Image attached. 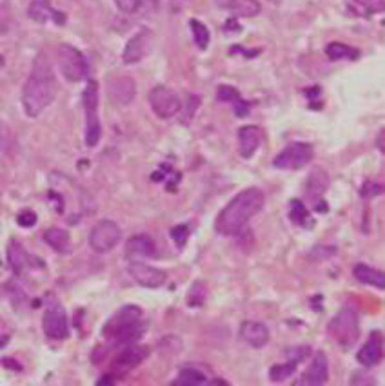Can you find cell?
<instances>
[{
    "mask_svg": "<svg viewBox=\"0 0 385 386\" xmlns=\"http://www.w3.org/2000/svg\"><path fill=\"white\" fill-rule=\"evenodd\" d=\"M124 15H146L158 8V0H115Z\"/></svg>",
    "mask_w": 385,
    "mask_h": 386,
    "instance_id": "obj_25",
    "label": "cell"
},
{
    "mask_svg": "<svg viewBox=\"0 0 385 386\" xmlns=\"http://www.w3.org/2000/svg\"><path fill=\"white\" fill-rule=\"evenodd\" d=\"M149 356V348L140 347V345H124L118 356L113 361V370L118 373L130 372V370L137 368V366L142 363V361L147 359Z\"/></svg>",
    "mask_w": 385,
    "mask_h": 386,
    "instance_id": "obj_13",
    "label": "cell"
},
{
    "mask_svg": "<svg viewBox=\"0 0 385 386\" xmlns=\"http://www.w3.org/2000/svg\"><path fill=\"white\" fill-rule=\"evenodd\" d=\"M353 276L358 279L360 283L369 285V287H374L378 290H384L385 288V276L381 271H377L372 266L365 265V263H358L353 269Z\"/></svg>",
    "mask_w": 385,
    "mask_h": 386,
    "instance_id": "obj_21",
    "label": "cell"
},
{
    "mask_svg": "<svg viewBox=\"0 0 385 386\" xmlns=\"http://www.w3.org/2000/svg\"><path fill=\"white\" fill-rule=\"evenodd\" d=\"M269 2H274V4H280V0H269Z\"/></svg>",
    "mask_w": 385,
    "mask_h": 386,
    "instance_id": "obj_38",
    "label": "cell"
},
{
    "mask_svg": "<svg viewBox=\"0 0 385 386\" xmlns=\"http://www.w3.org/2000/svg\"><path fill=\"white\" fill-rule=\"evenodd\" d=\"M325 55L329 56L331 60H356L360 56V51L353 46H347L342 42H331L325 48Z\"/></svg>",
    "mask_w": 385,
    "mask_h": 386,
    "instance_id": "obj_30",
    "label": "cell"
},
{
    "mask_svg": "<svg viewBox=\"0 0 385 386\" xmlns=\"http://www.w3.org/2000/svg\"><path fill=\"white\" fill-rule=\"evenodd\" d=\"M127 271H130L131 278H133L140 287L160 288L162 285L168 281V274H165V271H162V269H158V266H151V265H147V263L137 262V259H133V262L130 263Z\"/></svg>",
    "mask_w": 385,
    "mask_h": 386,
    "instance_id": "obj_11",
    "label": "cell"
},
{
    "mask_svg": "<svg viewBox=\"0 0 385 386\" xmlns=\"http://www.w3.org/2000/svg\"><path fill=\"white\" fill-rule=\"evenodd\" d=\"M44 241L51 247V249L58 250V252H65L70 247V234L62 229H49L44 234Z\"/></svg>",
    "mask_w": 385,
    "mask_h": 386,
    "instance_id": "obj_31",
    "label": "cell"
},
{
    "mask_svg": "<svg viewBox=\"0 0 385 386\" xmlns=\"http://www.w3.org/2000/svg\"><path fill=\"white\" fill-rule=\"evenodd\" d=\"M189 305L193 309H198V307L203 305V301H206V285L203 283H195L193 288L189 292Z\"/></svg>",
    "mask_w": 385,
    "mask_h": 386,
    "instance_id": "obj_34",
    "label": "cell"
},
{
    "mask_svg": "<svg viewBox=\"0 0 385 386\" xmlns=\"http://www.w3.org/2000/svg\"><path fill=\"white\" fill-rule=\"evenodd\" d=\"M240 335L247 345L253 348H264L269 343V328L264 323L258 321H244L240 325Z\"/></svg>",
    "mask_w": 385,
    "mask_h": 386,
    "instance_id": "obj_18",
    "label": "cell"
},
{
    "mask_svg": "<svg viewBox=\"0 0 385 386\" xmlns=\"http://www.w3.org/2000/svg\"><path fill=\"white\" fill-rule=\"evenodd\" d=\"M315 158V149L308 142H293L278 153L273 165L282 171H298Z\"/></svg>",
    "mask_w": 385,
    "mask_h": 386,
    "instance_id": "obj_7",
    "label": "cell"
},
{
    "mask_svg": "<svg viewBox=\"0 0 385 386\" xmlns=\"http://www.w3.org/2000/svg\"><path fill=\"white\" fill-rule=\"evenodd\" d=\"M189 26H191V33H193V40H195L196 48L202 49V51L203 49H208L209 40H211V34H209L208 26H206L203 22L195 20V18L189 22Z\"/></svg>",
    "mask_w": 385,
    "mask_h": 386,
    "instance_id": "obj_32",
    "label": "cell"
},
{
    "mask_svg": "<svg viewBox=\"0 0 385 386\" xmlns=\"http://www.w3.org/2000/svg\"><path fill=\"white\" fill-rule=\"evenodd\" d=\"M17 224L20 225V227H33V225L37 224V214L33 212V210H22L20 214L17 216Z\"/></svg>",
    "mask_w": 385,
    "mask_h": 386,
    "instance_id": "obj_36",
    "label": "cell"
},
{
    "mask_svg": "<svg viewBox=\"0 0 385 386\" xmlns=\"http://www.w3.org/2000/svg\"><path fill=\"white\" fill-rule=\"evenodd\" d=\"M264 193L256 189V187L240 191L222 209V212L217 218V224H215V229L222 236H239L240 232L247 227V224L251 221L253 216H256L260 210L264 209Z\"/></svg>",
    "mask_w": 385,
    "mask_h": 386,
    "instance_id": "obj_2",
    "label": "cell"
},
{
    "mask_svg": "<svg viewBox=\"0 0 385 386\" xmlns=\"http://www.w3.org/2000/svg\"><path fill=\"white\" fill-rule=\"evenodd\" d=\"M327 332H329V335L338 347L346 348V350L355 347V343L360 337L358 314L351 309H342L331 319Z\"/></svg>",
    "mask_w": 385,
    "mask_h": 386,
    "instance_id": "obj_4",
    "label": "cell"
},
{
    "mask_svg": "<svg viewBox=\"0 0 385 386\" xmlns=\"http://www.w3.org/2000/svg\"><path fill=\"white\" fill-rule=\"evenodd\" d=\"M146 332V323L142 321V310L139 307L127 305L118 310L117 316L106 325L104 334L115 345H131L139 341Z\"/></svg>",
    "mask_w": 385,
    "mask_h": 386,
    "instance_id": "obj_3",
    "label": "cell"
},
{
    "mask_svg": "<svg viewBox=\"0 0 385 386\" xmlns=\"http://www.w3.org/2000/svg\"><path fill=\"white\" fill-rule=\"evenodd\" d=\"M2 64H4V60H2V56H0V65H2Z\"/></svg>",
    "mask_w": 385,
    "mask_h": 386,
    "instance_id": "obj_39",
    "label": "cell"
},
{
    "mask_svg": "<svg viewBox=\"0 0 385 386\" xmlns=\"http://www.w3.org/2000/svg\"><path fill=\"white\" fill-rule=\"evenodd\" d=\"M296 366H298V361H294V359L287 361V363H284V365H274L273 368L269 370V379H271L273 382L286 381L287 378L293 375Z\"/></svg>",
    "mask_w": 385,
    "mask_h": 386,
    "instance_id": "obj_33",
    "label": "cell"
},
{
    "mask_svg": "<svg viewBox=\"0 0 385 386\" xmlns=\"http://www.w3.org/2000/svg\"><path fill=\"white\" fill-rule=\"evenodd\" d=\"M329 381V361L324 352H316L315 359L308 370L300 375V379L294 385H305V386H322Z\"/></svg>",
    "mask_w": 385,
    "mask_h": 386,
    "instance_id": "obj_14",
    "label": "cell"
},
{
    "mask_svg": "<svg viewBox=\"0 0 385 386\" xmlns=\"http://www.w3.org/2000/svg\"><path fill=\"white\" fill-rule=\"evenodd\" d=\"M381 356H384V343H381V334L380 332H372L369 335V339L364 343V347L360 348L358 352V361L360 365L367 366H377L381 361Z\"/></svg>",
    "mask_w": 385,
    "mask_h": 386,
    "instance_id": "obj_15",
    "label": "cell"
},
{
    "mask_svg": "<svg viewBox=\"0 0 385 386\" xmlns=\"http://www.w3.org/2000/svg\"><path fill=\"white\" fill-rule=\"evenodd\" d=\"M262 142V133L256 125H244L239 129V149L244 158H253Z\"/></svg>",
    "mask_w": 385,
    "mask_h": 386,
    "instance_id": "obj_19",
    "label": "cell"
},
{
    "mask_svg": "<svg viewBox=\"0 0 385 386\" xmlns=\"http://www.w3.org/2000/svg\"><path fill=\"white\" fill-rule=\"evenodd\" d=\"M27 15H30L31 20L39 22V24H46L49 20L55 22V24H64L65 22V15L53 9L49 0H31Z\"/></svg>",
    "mask_w": 385,
    "mask_h": 386,
    "instance_id": "obj_16",
    "label": "cell"
},
{
    "mask_svg": "<svg viewBox=\"0 0 385 386\" xmlns=\"http://www.w3.org/2000/svg\"><path fill=\"white\" fill-rule=\"evenodd\" d=\"M327 189V176H325V172L322 169H315L311 172V176H309V184H308V194L309 196H315L316 194V205L315 210H320V212H325L327 207H325L324 200H320V194Z\"/></svg>",
    "mask_w": 385,
    "mask_h": 386,
    "instance_id": "obj_22",
    "label": "cell"
},
{
    "mask_svg": "<svg viewBox=\"0 0 385 386\" xmlns=\"http://www.w3.org/2000/svg\"><path fill=\"white\" fill-rule=\"evenodd\" d=\"M208 382V375L202 370L195 368V366H187V368H182L178 372L173 386H203Z\"/></svg>",
    "mask_w": 385,
    "mask_h": 386,
    "instance_id": "obj_28",
    "label": "cell"
},
{
    "mask_svg": "<svg viewBox=\"0 0 385 386\" xmlns=\"http://www.w3.org/2000/svg\"><path fill=\"white\" fill-rule=\"evenodd\" d=\"M122 238V231L111 219H102L89 232V245L99 254H106L118 245Z\"/></svg>",
    "mask_w": 385,
    "mask_h": 386,
    "instance_id": "obj_9",
    "label": "cell"
},
{
    "mask_svg": "<svg viewBox=\"0 0 385 386\" xmlns=\"http://www.w3.org/2000/svg\"><path fill=\"white\" fill-rule=\"evenodd\" d=\"M56 58H58V67H61V73L64 75L65 80L82 82L89 75L86 56L70 44H62L56 51Z\"/></svg>",
    "mask_w": 385,
    "mask_h": 386,
    "instance_id": "obj_6",
    "label": "cell"
},
{
    "mask_svg": "<svg viewBox=\"0 0 385 386\" xmlns=\"http://www.w3.org/2000/svg\"><path fill=\"white\" fill-rule=\"evenodd\" d=\"M217 96H218V100H220V102L233 103L236 116H246L247 112H249V103L244 102V100L240 98L239 91L234 89V87L220 86V87H218V95Z\"/></svg>",
    "mask_w": 385,
    "mask_h": 386,
    "instance_id": "obj_27",
    "label": "cell"
},
{
    "mask_svg": "<svg viewBox=\"0 0 385 386\" xmlns=\"http://www.w3.org/2000/svg\"><path fill=\"white\" fill-rule=\"evenodd\" d=\"M171 240L177 243L178 249H182L189 240V227L187 225H177V227L171 229Z\"/></svg>",
    "mask_w": 385,
    "mask_h": 386,
    "instance_id": "obj_35",
    "label": "cell"
},
{
    "mask_svg": "<svg viewBox=\"0 0 385 386\" xmlns=\"http://www.w3.org/2000/svg\"><path fill=\"white\" fill-rule=\"evenodd\" d=\"M126 252L127 256L131 257H155L156 245L151 236H147V234H137V236L127 240Z\"/></svg>",
    "mask_w": 385,
    "mask_h": 386,
    "instance_id": "obj_20",
    "label": "cell"
},
{
    "mask_svg": "<svg viewBox=\"0 0 385 386\" xmlns=\"http://www.w3.org/2000/svg\"><path fill=\"white\" fill-rule=\"evenodd\" d=\"M225 8L236 18H253L262 11L258 0H227Z\"/></svg>",
    "mask_w": 385,
    "mask_h": 386,
    "instance_id": "obj_26",
    "label": "cell"
},
{
    "mask_svg": "<svg viewBox=\"0 0 385 386\" xmlns=\"http://www.w3.org/2000/svg\"><path fill=\"white\" fill-rule=\"evenodd\" d=\"M349 11L355 17L371 18L372 15H378L384 11L385 0H349Z\"/></svg>",
    "mask_w": 385,
    "mask_h": 386,
    "instance_id": "obj_24",
    "label": "cell"
},
{
    "mask_svg": "<svg viewBox=\"0 0 385 386\" xmlns=\"http://www.w3.org/2000/svg\"><path fill=\"white\" fill-rule=\"evenodd\" d=\"M58 91L51 60L46 53L35 56L31 73L22 89V105L30 118H37L53 103Z\"/></svg>",
    "mask_w": 385,
    "mask_h": 386,
    "instance_id": "obj_1",
    "label": "cell"
},
{
    "mask_svg": "<svg viewBox=\"0 0 385 386\" xmlns=\"http://www.w3.org/2000/svg\"><path fill=\"white\" fill-rule=\"evenodd\" d=\"M84 111H86V146L96 147L102 138V124L99 116V84L87 82L84 89Z\"/></svg>",
    "mask_w": 385,
    "mask_h": 386,
    "instance_id": "obj_5",
    "label": "cell"
},
{
    "mask_svg": "<svg viewBox=\"0 0 385 386\" xmlns=\"http://www.w3.org/2000/svg\"><path fill=\"white\" fill-rule=\"evenodd\" d=\"M31 259H33V257L26 252V249H24L18 241H11V243H9L8 262L9 266H11L17 274H22L26 269H30Z\"/></svg>",
    "mask_w": 385,
    "mask_h": 386,
    "instance_id": "obj_23",
    "label": "cell"
},
{
    "mask_svg": "<svg viewBox=\"0 0 385 386\" xmlns=\"http://www.w3.org/2000/svg\"><path fill=\"white\" fill-rule=\"evenodd\" d=\"M109 95L120 105H127L133 102L137 95V84L131 77H118L109 82Z\"/></svg>",
    "mask_w": 385,
    "mask_h": 386,
    "instance_id": "obj_17",
    "label": "cell"
},
{
    "mask_svg": "<svg viewBox=\"0 0 385 386\" xmlns=\"http://www.w3.org/2000/svg\"><path fill=\"white\" fill-rule=\"evenodd\" d=\"M42 330L49 339H65L70 335V323L65 316L64 307L58 301H49L42 316Z\"/></svg>",
    "mask_w": 385,
    "mask_h": 386,
    "instance_id": "obj_8",
    "label": "cell"
},
{
    "mask_svg": "<svg viewBox=\"0 0 385 386\" xmlns=\"http://www.w3.org/2000/svg\"><path fill=\"white\" fill-rule=\"evenodd\" d=\"M289 219L294 225H298V227L311 229L313 225H315V219L311 218V212H309L308 207L303 205L300 200H291Z\"/></svg>",
    "mask_w": 385,
    "mask_h": 386,
    "instance_id": "obj_29",
    "label": "cell"
},
{
    "mask_svg": "<svg viewBox=\"0 0 385 386\" xmlns=\"http://www.w3.org/2000/svg\"><path fill=\"white\" fill-rule=\"evenodd\" d=\"M149 103H151V109L158 118L162 120H169L180 112L182 109V102L175 95L173 91L165 86H156L153 87L151 93H149Z\"/></svg>",
    "mask_w": 385,
    "mask_h": 386,
    "instance_id": "obj_10",
    "label": "cell"
},
{
    "mask_svg": "<svg viewBox=\"0 0 385 386\" xmlns=\"http://www.w3.org/2000/svg\"><path fill=\"white\" fill-rule=\"evenodd\" d=\"M378 194H381V185L377 184H365L364 189H362V196L364 198H372V196H378Z\"/></svg>",
    "mask_w": 385,
    "mask_h": 386,
    "instance_id": "obj_37",
    "label": "cell"
},
{
    "mask_svg": "<svg viewBox=\"0 0 385 386\" xmlns=\"http://www.w3.org/2000/svg\"><path fill=\"white\" fill-rule=\"evenodd\" d=\"M151 44H153V33L149 30H142L139 33L131 37L127 40L126 48H124V53H122V60L124 64H139L142 58H146L151 51Z\"/></svg>",
    "mask_w": 385,
    "mask_h": 386,
    "instance_id": "obj_12",
    "label": "cell"
}]
</instances>
